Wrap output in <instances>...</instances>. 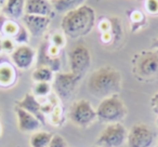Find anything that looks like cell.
Instances as JSON below:
<instances>
[{"label": "cell", "mask_w": 158, "mask_h": 147, "mask_svg": "<svg viewBox=\"0 0 158 147\" xmlns=\"http://www.w3.org/2000/svg\"><path fill=\"white\" fill-rule=\"evenodd\" d=\"M95 25V12L90 6L82 5L64 14L61 22L63 34L73 39L88 35Z\"/></svg>", "instance_id": "6da1fadb"}, {"label": "cell", "mask_w": 158, "mask_h": 147, "mask_svg": "<svg viewBox=\"0 0 158 147\" xmlns=\"http://www.w3.org/2000/svg\"><path fill=\"white\" fill-rule=\"evenodd\" d=\"M123 77L114 67L103 66L92 71L88 79V89L97 97L102 100L112 95L118 94L121 90Z\"/></svg>", "instance_id": "7a4b0ae2"}, {"label": "cell", "mask_w": 158, "mask_h": 147, "mask_svg": "<svg viewBox=\"0 0 158 147\" xmlns=\"http://www.w3.org/2000/svg\"><path fill=\"white\" fill-rule=\"evenodd\" d=\"M133 74L140 80H153L158 77V51L144 50L132 59Z\"/></svg>", "instance_id": "3957f363"}, {"label": "cell", "mask_w": 158, "mask_h": 147, "mask_svg": "<svg viewBox=\"0 0 158 147\" xmlns=\"http://www.w3.org/2000/svg\"><path fill=\"white\" fill-rule=\"evenodd\" d=\"M126 116L127 107L118 94L103 99L97 108V117L102 122H119Z\"/></svg>", "instance_id": "277c9868"}, {"label": "cell", "mask_w": 158, "mask_h": 147, "mask_svg": "<svg viewBox=\"0 0 158 147\" xmlns=\"http://www.w3.org/2000/svg\"><path fill=\"white\" fill-rule=\"evenodd\" d=\"M127 130L120 122L108 123L97 140L98 147H120L127 141Z\"/></svg>", "instance_id": "5b68a950"}, {"label": "cell", "mask_w": 158, "mask_h": 147, "mask_svg": "<svg viewBox=\"0 0 158 147\" xmlns=\"http://www.w3.org/2000/svg\"><path fill=\"white\" fill-rule=\"evenodd\" d=\"M82 77L74 72H56L53 78V89L56 95L62 100H69L74 95L79 81Z\"/></svg>", "instance_id": "8992f818"}, {"label": "cell", "mask_w": 158, "mask_h": 147, "mask_svg": "<svg viewBox=\"0 0 158 147\" xmlns=\"http://www.w3.org/2000/svg\"><path fill=\"white\" fill-rule=\"evenodd\" d=\"M68 57H69L70 71L80 77H82L90 68L91 53L88 47H86L84 43H78L73 47V49L69 51Z\"/></svg>", "instance_id": "52a82bcc"}, {"label": "cell", "mask_w": 158, "mask_h": 147, "mask_svg": "<svg viewBox=\"0 0 158 147\" xmlns=\"http://www.w3.org/2000/svg\"><path fill=\"white\" fill-rule=\"evenodd\" d=\"M69 118L74 125L79 127H87L98 118L97 110L93 109L89 101L78 100L70 106Z\"/></svg>", "instance_id": "ba28073f"}, {"label": "cell", "mask_w": 158, "mask_h": 147, "mask_svg": "<svg viewBox=\"0 0 158 147\" xmlns=\"http://www.w3.org/2000/svg\"><path fill=\"white\" fill-rule=\"evenodd\" d=\"M153 130L146 125L138 123L134 125L127 136L129 147H151L154 142Z\"/></svg>", "instance_id": "9c48e42d"}, {"label": "cell", "mask_w": 158, "mask_h": 147, "mask_svg": "<svg viewBox=\"0 0 158 147\" xmlns=\"http://www.w3.org/2000/svg\"><path fill=\"white\" fill-rule=\"evenodd\" d=\"M36 59V52L28 44H21L16 47L11 53V61L16 68L26 70L31 67Z\"/></svg>", "instance_id": "30bf717a"}, {"label": "cell", "mask_w": 158, "mask_h": 147, "mask_svg": "<svg viewBox=\"0 0 158 147\" xmlns=\"http://www.w3.org/2000/svg\"><path fill=\"white\" fill-rule=\"evenodd\" d=\"M23 25L34 37H41L49 28L51 18L41 15H29L24 14L22 18Z\"/></svg>", "instance_id": "8fae6325"}, {"label": "cell", "mask_w": 158, "mask_h": 147, "mask_svg": "<svg viewBox=\"0 0 158 147\" xmlns=\"http://www.w3.org/2000/svg\"><path fill=\"white\" fill-rule=\"evenodd\" d=\"M16 106L20 108H23L24 110L28 112L29 114L34 115L38 120L40 121L41 125L46 123V119H44V115L41 112V104L37 101L36 96L31 93H26L25 96L23 97L21 101L16 102Z\"/></svg>", "instance_id": "7c38bea8"}, {"label": "cell", "mask_w": 158, "mask_h": 147, "mask_svg": "<svg viewBox=\"0 0 158 147\" xmlns=\"http://www.w3.org/2000/svg\"><path fill=\"white\" fill-rule=\"evenodd\" d=\"M25 14L51 18L53 14L52 2L49 0H26V2H25Z\"/></svg>", "instance_id": "4fadbf2b"}, {"label": "cell", "mask_w": 158, "mask_h": 147, "mask_svg": "<svg viewBox=\"0 0 158 147\" xmlns=\"http://www.w3.org/2000/svg\"><path fill=\"white\" fill-rule=\"evenodd\" d=\"M15 114L18 117L19 129L22 132H35L39 129L41 123L34 115L18 106L15 107Z\"/></svg>", "instance_id": "5bb4252c"}, {"label": "cell", "mask_w": 158, "mask_h": 147, "mask_svg": "<svg viewBox=\"0 0 158 147\" xmlns=\"http://www.w3.org/2000/svg\"><path fill=\"white\" fill-rule=\"evenodd\" d=\"M25 2L26 0H7L2 13L11 20L22 18L25 14Z\"/></svg>", "instance_id": "9a60e30c"}, {"label": "cell", "mask_w": 158, "mask_h": 147, "mask_svg": "<svg viewBox=\"0 0 158 147\" xmlns=\"http://www.w3.org/2000/svg\"><path fill=\"white\" fill-rule=\"evenodd\" d=\"M16 81V70L13 64L0 63V88H9Z\"/></svg>", "instance_id": "2e32d148"}, {"label": "cell", "mask_w": 158, "mask_h": 147, "mask_svg": "<svg viewBox=\"0 0 158 147\" xmlns=\"http://www.w3.org/2000/svg\"><path fill=\"white\" fill-rule=\"evenodd\" d=\"M38 66H46L49 67L53 72L56 71L59 72L60 68H61V59L60 57H51L50 55L47 53L46 50V44L44 42L42 43L41 48L39 50V54H38Z\"/></svg>", "instance_id": "e0dca14e"}, {"label": "cell", "mask_w": 158, "mask_h": 147, "mask_svg": "<svg viewBox=\"0 0 158 147\" xmlns=\"http://www.w3.org/2000/svg\"><path fill=\"white\" fill-rule=\"evenodd\" d=\"M86 0H56L53 1L52 6L53 9L57 12H68L73 9L80 7V6L85 5Z\"/></svg>", "instance_id": "ac0fdd59"}, {"label": "cell", "mask_w": 158, "mask_h": 147, "mask_svg": "<svg viewBox=\"0 0 158 147\" xmlns=\"http://www.w3.org/2000/svg\"><path fill=\"white\" fill-rule=\"evenodd\" d=\"M52 134L46 131L34 132L29 140L31 147H47L51 142Z\"/></svg>", "instance_id": "d6986e66"}, {"label": "cell", "mask_w": 158, "mask_h": 147, "mask_svg": "<svg viewBox=\"0 0 158 147\" xmlns=\"http://www.w3.org/2000/svg\"><path fill=\"white\" fill-rule=\"evenodd\" d=\"M31 78L35 82H51L54 78V75L49 67L38 66L31 74Z\"/></svg>", "instance_id": "ffe728a7"}, {"label": "cell", "mask_w": 158, "mask_h": 147, "mask_svg": "<svg viewBox=\"0 0 158 147\" xmlns=\"http://www.w3.org/2000/svg\"><path fill=\"white\" fill-rule=\"evenodd\" d=\"M19 28H20V24H18L14 20L8 18L6 21L5 25H3L2 33L1 34L7 36V38H13L16 35V33H18Z\"/></svg>", "instance_id": "44dd1931"}, {"label": "cell", "mask_w": 158, "mask_h": 147, "mask_svg": "<svg viewBox=\"0 0 158 147\" xmlns=\"http://www.w3.org/2000/svg\"><path fill=\"white\" fill-rule=\"evenodd\" d=\"M51 92L50 82H35V86L33 87V94L35 96H47Z\"/></svg>", "instance_id": "7402d4cb"}, {"label": "cell", "mask_w": 158, "mask_h": 147, "mask_svg": "<svg viewBox=\"0 0 158 147\" xmlns=\"http://www.w3.org/2000/svg\"><path fill=\"white\" fill-rule=\"evenodd\" d=\"M130 22L132 24V28L133 31H135L136 28L141 27V25L145 22V15L143 14V12H141L140 10H133V11L130 12L129 14Z\"/></svg>", "instance_id": "603a6c76"}, {"label": "cell", "mask_w": 158, "mask_h": 147, "mask_svg": "<svg viewBox=\"0 0 158 147\" xmlns=\"http://www.w3.org/2000/svg\"><path fill=\"white\" fill-rule=\"evenodd\" d=\"M12 39H13L14 42L19 43L20 46H21V44H27V43H28V41H29V33H28V31L25 28L24 25H20V28H19L18 33H16V35L14 36Z\"/></svg>", "instance_id": "cb8c5ba5"}, {"label": "cell", "mask_w": 158, "mask_h": 147, "mask_svg": "<svg viewBox=\"0 0 158 147\" xmlns=\"http://www.w3.org/2000/svg\"><path fill=\"white\" fill-rule=\"evenodd\" d=\"M49 41H50V43H52L53 46L62 49V48H64V46L66 44L65 35H64L63 33H54L51 36Z\"/></svg>", "instance_id": "d4e9b609"}, {"label": "cell", "mask_w": 158, "mask_h": 147, "mask_svg": "<svg viewBox=\"0 0 158 147\" xmlns=\"http://www.w3.org/2000/svg\"><path fill=\"white\" fill-rule=\"evenodd\" d=\"M145 11L151 15L158 14V0H144Z\"/></svg>", "instance_id": "484cf974"}, {"label": "cell", "mask_w": 158, "mask_h": 147, "mask_svg": "<svg viewBox=\"0 0 158 147\" xmlns=\"http://www.w3.org/2000/svg\"><path fill=\"white\" fill-rule=\"evenodd\" d=\"M47 147H66V142L64 140V137H62L61 135H53L51 138L50 144Z\"/></svg>", "instance_id": "4316f807"}, {"label": "cell", "mask_w": 158, "mask_h": 147, "mask_svg": "<svg viewBox=\"0 0 158 147\" xmlns=\"http://www.w3.org/2000/svg\"><path fill=\"white\" fill-rule=\"evenodd\" d=\"M98 27H99L100 31H101L102 34L110 31V27H112L110 18H102L99 22V24H98Z\"/></svg>", "instance_id": "83f0119b"}, {"label": "cell", "mask_w": 158, "mask_h": 147, "mask_svg": "<svg viewBox=\"0 0 158 147\" xmlns=\"http://www.w3.org/2000/svg\"><path fill=\"white\" fill-rule=\"evenodd\" d=\"M14 49H15V47H14V41L12 38H5V39H2V51L12 53Z\"/></svg>", "instance_id": "f1b7e54d"}, {"label": "cell", "mask_w": 158, "mask_h": 147, "mask_svg": "<svg viewBox=\"0 0 158 147\" xmlns=\"http://www.w3.org/2000/svg\"><path fill=\"white\" fill-rule=\"evenodd\" d=\"M152 108L156 114H158V92L152 99Z\"/></svg>", "instance_id": "f546056e"}, {"label": "cell", "mask_w": 158, "mask_h": 147, "mask_svg": "<svg viewBox=\"0 0 158 147\" xmlns=\"http://www.w3.org/2000/svg\"><path fill=\"white\" fill-rule=\"evenodd\" d=\"M8 18H7L5 14H0V33H2L3 25H5L6 21H7Z\"/></svg>", "instance_id": "4dcf8cb0"}, {"label": "cell", "mask_w": 158, "mask_h": 147, "mask_svg": "<svg viewBox=\"0 0 158 147\" xmlns=\"http://www.w3.org/2000/svg\"><path fill=\"white\" fill-rule=\"evenodd\" d=\"M152 47H153L156 51H158V38L157 39H154L153 43H152Z\"/></svg>", "instance_id": "1f68e13d"}, {"label": "cell", "mask_w": 158, "mask_h": 147, "mask_svg": "<svg viewBox=\"0 0 158 147\" xmlns=\"http://www.w3.org/2000/svg\"><path fill=\"white\" fill-rule=\"evenodd\" d=\"M2 52V39L0 38V53Z\"/></svg>", "instance_id": "d6a6232c"}, {"label": "cell", "mask_w": 158, "mask_h": 147, "mask_svg": "<svg viewBox=\"0 0 158 147\" xmlns=\"http://www.w3.org/2000/svg\"><path fill=\"white\" fill-rule=\"evenodd\" d=\"M7 0H0V5H5V2Z\"/></svg>", "instance_id": "836d02e7"}, {"label": "cell", "mask_w": 158, "mask_h": 147, "mask_svg": "<svg viewBox=\"0 0 158 147\" xmlns=\"http://www.w3.org/2000/svg\"><path fill=\"white\" fill-rule=\"evenodd\" d=\"M49 1H51V2H53V1H56V0H49Z\"/></svg>", "instance_id": "e575fe53"}, {"label": "cell", "mask_w": 158, "mask_h": 147, "mask_svg": "<svg viewBox=\"0 0 158 147\" xmlns=\"http://www.w3.org/2000/svg\"><path fill=\"white\" fill-rule=\"evenodd\" d=\"M0 133H1V128H0Z\"/></svg>", "instance_id": "d590c367"}, {"label": "cell", "mask_w": 158, "mask_h": 147, "mask_svg": "<svg viewBox=\"0 0 158 147\" xmlns=\"http://www.w3.org/2000/svg\"><path fill=\"white\" fill-rule=\"evenodd\" d=\"M157 147H158V144H157Z\"/></svg>", "instance_id": "8d00e7d4"}]
</instances>
